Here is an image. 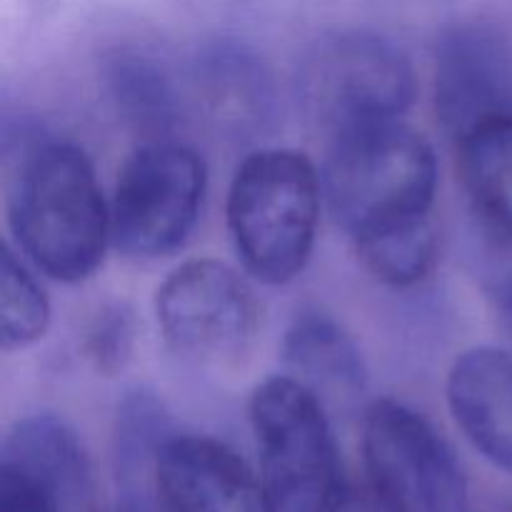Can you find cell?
<instances>
[{"label": "cell", "mask_w": 512, "mask_h": 512, "mask_svg": "<svg viewBox=\"0 0 512 512\" xmlns=\"http://www.w3.org/2000/svg\"><path fill=\"white\" fill-rule=\"evenodd\" d=\"M18 253L60 283H83L113 243L110 203L93 160L68 140L25 148L8 200Z\"/></svg>", "instance_id": "cell-1"}, {"label": "cell", "mask_w": 512, "mask_h": 512, "mask_svg": "<svg viewBox=\"0 0 512 512\" xmlns=\"http://www.w3.org/2000/svg\"><path fill=\"white\" fill-rule=\"evenodd\" d=\"M320 175L330 213L355 243L433 215L438 155L400 120L333 135Z\"/></svg>", "instance_id": "cell-2"}, {"label": "cell", "mask_w": 512, "mask_h": 512, "mask_svg": "<svg viewBox=\"0 0 512 512\" xmlns=\"http://www.w3.org/2000/svg\"><path fill=\"white\" fill-rule=\"evenodd\" d=\"M323 198V175L300 150L263 148L238 165L228 190V230L255 280L285 285L303 273Z\"/></svg>", "instance_id": "cell-3"}, {"label": "cell", "mask_w": 512, "mask_h": 512, "mask_svg": "<svg viewBox=\"0 0 512 512\" xmlns=\"http://www.w3.org/2000/svg\"><path fill=\"white\" fill-rule=\"evenodd\" d=\"M250 425L273 512H328L345 488L325 403L293 375L253 390Z\"/></svg>", "instance_id": "cell-4"}, {"label": "cell", "mask_w": 512, "mask_h": 512, "mask_svg": "<svg viewBox=\"0 0 512 512\" xmlns=\"http://www.w3.org/2000/svg\"><path fill=\"white\" fill-rule=\"evenodd\" d=\"M415 93L418 80L408 53L373 30L323 35L300 60L298 98L308 118L330 135L400 120Z\"/></svg>", "instance_id": "cell-5"}, {"label": "cell", "mask_w": 512, "mask_h": 512, "mask_svg": "<svg viewBox=\"0 0 512 512\" xmlns=\"http://www.w3.org/2000/svg\"><path fill=\"white\" fill-rule=\"evenodd\" d=\"M363 460L373 493L393 512H470L465 470L423 413L380 398L363 415Z\"/></svg>", "instance_id": "cell-6"}, {"label": "cell", "mask_w": 512, "mask_h": 512, "mask_svg": "<svg viewBox=\"0 0 512 512\" xmlns=\"http://www.w3.org/2000/svg\"><path fill=\"white\" fill-rule=\"evenodd\" d=\"M208 168L198 150L168 138L123 163L110 200L113 243L130 258H160L188 240L203 210Z\"/></svg>", "instance_id": "cell-7"}, {"label": "cell", "mask_w": 512, "mask_h": 512, "mask_svg": "<svg viewBox=\"0 0 512 512\" xmlns=\"http://www.w3.org/2000/svg\"><path fill=\"white\" fill-rule=\"evenodd\" d=\"M155 318L165 343L203 365H228L253 348L260 303L248 280L215 258L178 265L155 293Z\"/></svg>", "instance_id": "cell-8"}, {"label": "cell", "mask_w": 512, "mask_h": 512, "mask_svg": "<svg viewBox=\"0 0 512 512\" xmlns=\"http://www.w3.org/2000/svg\"><path fill=\"white\" fill-rule=\"evenodd\" d=\"M435 113L448 135L512 115V40L483 20L455 23L435 48Z\"/></svg>", "instance_id": "cell-9"}, {"label": "cell", "mask_w": 512, "mask_h": 512, "mask_svg": "<svg viewBox=\"0 0 512 512\" xmlns=\"http://www.w3.org/2000/svg\"><path fill=\"white\" fill-rule=\"evenodd\" d=\"M153 495L165 512H273L263 480L208 435L173 433L160 448Z\"/></svg>", "instance_id": "cell-10"}, {"label": "cell", "mask_w": 512, "mask_h": 512, "mask_svg": "<svg viewBox=\"0 0 512 512\" xmlns=\"http://www.w3.org/2000/svg\"><path fill=\"white\" fill-rule=\"evenodd\" d=\"M0 475L43 498L55 512H98V488L83 440L55 415H28L10 428L0 450Z\"/></svg>", "instance_id": "cell-11"}, {"label": "cell", "mask_w": 512, "mask_h": 512, "mask_svg": "<svg viewBox=\"0 0 512 512\" xmlns=\"http://www.w3.org/2000/svg\"><path fill=\"white\" fill-rule=\"evenodd\" d=\"M448 405L473 448L512 475V353L465 350L448 373Z\"/></svg>", "instance_id": "cell-12"}, {"label": "cell", "mask_w": 512, "mask_h": 512, "mask_svg": "<svg viewBox=\"0 0 512 512\" xmlns=\"http://www.w3.org/2000/svg\"><path fill=\"white\" fill-rule=\"evenodd\" d=\"M283 360L295 380L323 403L350 405L368 388V368L353 335L328 313L305 310L283 338Z\"/></svg>", "instance_id": "cell-13"}, {"label": "cell", "mask_w": 512, "mask_h": 512, "mask_svg": "<svg viewBox=\"0 0 512 512\" xmlns=\"http://www.w3.org/2000/svg\"><path fill=\"white\" fill-rule=\"evenodd\" d=\"M198 85L215 118L233 128L268 118L273 83L263 60L245 45L230 40L210 45L198 60Z\"/></svg>", "instance_id": "cell-14"}, {"label": "cell", "mask_w": 512, "mask_h": 512, "mask_svg": "<svg viewBox=\"0 0 512 512\" xmlns=\"http://www.w3.org/2000/svg\"><path fill=\"white\" fill-rule=\"evenodd\" d=\"M460 173L490 228L512 240V115H498L458 138Z\"/></svg>", "instance_id": "cell-15"}, {"label": "cell", "mask_w": 512, "mask_h": 512, "mask_svg": "<svg viewBox=\"0 0 512 512\" xmlns=\"http://www.w3.org/2000/svg\"><path fill=\"white\" fill-rule=\"evenodd\" d=\"M105 83L128 123L145 133H165L180 118V93L163 60L138 48H118L105 63Z\"/></svg>", "instance_id": "cell-16"}, {"label": "cell", "mask_w": 512, "mask_h": 512, "mask_svg": "<svg viewBox=\"0 0 512 512\" xmlns=\"http://www.w3.org/2000/svg\"><path fill=\"white\" fill-rule=\"evenodd\" d=\"M173 423L160 398L148 390H133L123 398L115 418V458L125 485L153 490V470L160 448L173 435Z\"/></svg>", "instance_id": "cell-17"}, {"label": "cell", "mask_w": 512, "mask_h": 512, "mask_svg": "<svg viewBox=\"0 0 512 512\" xmlns=\"http://www.w3.org/2000/svg\"><path fill=\"white\" fill-rule=\"evenodd\" d=\"M365 268L385 285L410 288L433 273L440 258V235L433 215L403 228L385 230L355 243Z\"/></svg>", "instance_id": "cell-18"}, {"label": "cell", "mask_w": 512, "mask_h": 512, "mask_svg": "<svg viewBox=\"0 0 512 512\" xmlns=\"http://www.w3.org/2000/svg\"><path fill=\"white\" fill-rule=\"evenodd\" d=\"M50 325V300L33 268L10 245L0 258V340L5 350L38 343Z\"/></svg>", "instance_id": "cell-19"}, {"label": "cell", "mask_w": 512, "mask_h": 512, "mask_svg": "<svg viewBox=\"0 0 512 512\" xmlns=\"http://www.w3.org/2000/svg\"><path fill=\"white\" fill-rule=\"evenodd\" d=\"M135 348V313L128 303H105L85 330L83 353L98 373L125 368Z\"/></svg>", "instance_id": "cell-20"}, {"label": "cell", "mask_w": 512, "mask_h": 512, "mask_svg": "<svg viewBox=\"0 0 512 512\" xmlns=\"http://www.w3.org/2000/svg\"><path fill=\"white\" fill-rule=\"evenodd\" d=\"M0 512H55L45 503L43 498H38L35 493H30L28 488H23L15 480L3 478L0 475Z\"/></svg>", "instance_id": "cell-21"}, {"label": "cell", "mask_w": 512, "mask_h": 512, "mask_svg": "<svg viewBox=\"0 0 512 512\" xmlns=\"http://www.w3.org/2000/svg\"><path fill=\"white\" fill-rule=\"evenodd\" d=\"M328 512H393L373 488H343Z\"/></svg>", "instance_id": "cell-22"}, {"label": "cell", "mask_w": 512, "mask_h": 512, "mask_svg": "<svg viewBox=\"0 0 512 512\" xmlns=\"http://www.w3.org/2000/svg\"><path fill=\"white\" fill-rule=\"evenodd\" d=\"M493 300H495V305H498L500 315L505 318V323L512 328V263H510V268H505L503 273L495 278Z\"/></svg>", "instance_id": "cell-23"}, {"label": "cell", "mask_w": 512, "mask_h": 512, "mask_svg": "<svg viewBox=\"0 0 512 512\" xmlns=\"http://www.w3.org/2000/svg\"><path fill=\"white\" fill-rule=\"evenodd\" d=\"M480 512H512V498H498L485 505Z\"/></svg>", "instance_id": "cell-24"}, {"label": "cell", "mask_w": 512, "mask_h": 512, "mask_svg": "<svg viewBox=\"0 0 512 512\" xmlns=\"http://www.w3.org/2000/svg\"><path fill=\"white\" fill-rule=\"evenodd\" d=\"M123 512H130V510H123Z\"/></svg>", "instance_id": "cell-25"}]
</instances>
